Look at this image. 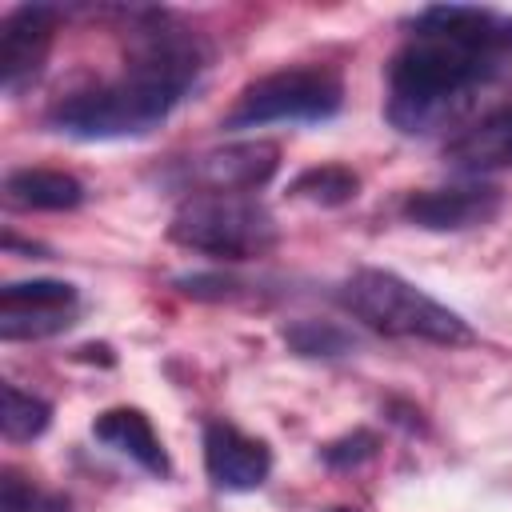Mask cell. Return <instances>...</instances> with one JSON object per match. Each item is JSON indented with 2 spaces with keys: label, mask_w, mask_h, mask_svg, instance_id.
Instances as JSON below:
<instances>
[{
  "label": "cell",
  "mask_w": 512,
  "mask_h": 512,
  "mask_svg": "<svg viewBox=\"0 0 512 512\" xmlns=\"http://www.w3.org/2000/svg\"><path fill=\"white\" fill-rule=\"evenodd\" d=\"M512 68V16L476 4H432L388 64V120L416 136L452 120L468 96Z\"/></svg>",
  "instance_id": "obj_1"
},
{
  "label": "cell",
  "mask_w": 512,
  "mask_h": 512,
  "mask_svg": "<svg viewBox=\"0 0 512 512\" xmlns=\"http://www.w3.org/2000/svg\"><path fill=\"white\" fill-rule=\"evenodd\" d=\"M280 336L296 356H344L352 348V332L332 320H296Z\"/></svg>",
  "instance_id": "obj_16"
},
{
  "label": "cell",
  "mask_w": 512,
  "mask_h": 512,
  "mask_svg": "<svg viewBox=\"0 0 512 512\" xmlns=\"http://www.w3.org/2000/svg\"><path fill=\"white\" fill-rule=\"evenodd\" d=\"M344 104V84L332 68L304 64L252 80L224 116V128H264L296 120H328Z\"/></svg>",
  "instance_id": "obj_5"
},
{
  "label": "cell",
  "mask_w": 512,
  "mask_h": 512,
  "mask_svg": "<svg viewBox=\"0 0 512 512\" xmlns=\"http://www.w3.org/2000/svg\"><path fill=\"white\" fill-rule=\"evenodd\" d=\"M328 512H356V508H328Z\"/></svg>",
  "instance_id": "obj_20"
},
{
  "label": "cell",
  "mask_w": 512,
  "mask_h": 512,
  "mask_svg": "<svg viewBox=\"0 0 512 512\" xmlns=\"http://www.w3.org/2000/svg\"><path fill=\"white\" fill-rule=\"evenodd\" d=\"M180 288L188 292V296H196V300H224V296H232L236 292V280L232 276H208V272H196V276H184L180 280Z\"/></svg>",
  "instance_id": "obj_19"
},
{
  "label": "cell",
  "mask_w": 512,
  "mask_h": 512,
  "mask_svg": "<svg viewBox=\"0 0 512 512\" xmlns=\"http://www.w3.org/2000/svg\"><path fill=\"white\" fill-rule=\"evenodd\" d=\"M344 308L364 320L372 332L404 336V340H428V344H472V328L460 312L432 300L424 288L408 284L404 276L388 268H360L344 284Z\"/></svg>",
  "instance_id": "obj_3"
},
{
  "label": "cell",
  "mask_w": 512,
  "mask_h": 512,
  "mask_svg": "<svg viewBox=\"0 0 512 512\" xmlns=\"http://www.w3.org/2000/svg\"><path fill=\"white\" fill-rule=\"evenodd\" d=\"M376 444H380V440H376L368 428H356V432H348V436L324 444L320 456H324V464H332V468H356V464H364V460L376 456Z\"/></svg>",
  "instance_id": "obj_18"
},
{
  "label": "cell",
  "mask_w": 512,
  "mask_h": 512,
  "mask_svg": "<svg viewBox=\"0 0 512 512\" xmlns=\"http://www.w3.org/2000/svg\"><path fill=\"white\" fill-rule=\"evenodd\" d=\"M204 472L224 492H252L272 472V452L264 440L240 432L236 424L208 420L204 424Z\"/></svg>",
  "instance_id": "obj_9"
},
{
  "label": "cell",
  "mask_w": 512,
  "mask_h": 512,
  "mask_svg": "<svg viewBox=\"0 0 512 512\" xmlns=\"http://www.w3.org/2000/svg\"><path fill=\"white\" fill-rule=\"evenodd\" d=\"M0 512H72V504L56 492H44L36 488L32 480L16 476V472H4L0 480Z\"/></svg>",
  "instance_id": "obj_17"
},
{
  "label": "cell",
  "mask_w": 512,
  "mask_h": 512,
  "mask_svg": "<svg viewBox=\"0 0 512 512\" xmlns=\"http://www.w3.org/2000/svg\"><path fill=\"white\" fill-rule=\"evenodd\" d=\"M500 212V188L488 184H456V188H420L408 192L400 216L424 232H460L488 224Z\"/></svg>",
  "instance_id": "obj_8"
},
{
  "label": "cell",
  "mask_w": 512,
  "mask_h": 512,
  "mask_svg": "<svg viewBox=\"0 0 512 512\" xmlns=\"http://www.w3.org/2000/svg\"><path fill=\"white\" fill-rule=\"evenodd\" d=\"M80 296L68 280H12L0 292V340H44L76 320Z\"/></svg>",
  "instance_id": "obj_6"
},
{
  "label": "cell",
  "mask_w": 512,
  "mask_h": 512,
  "mask_svg": "<svg viewBox=\"0 0 512 512\" xmlns=\"http://www.w3.org/2000/svg\"><path fill=\"white\" fill-rule=\"evenodd\" d=\"M60 8L52 4H20L0 24V88L20 96L44 68L56 40Z\"/></svg>",
  "instance_id": "obj_7"
},
{
  "label": "cell",
  "mask_w": 512,
  "mask_h": 512,
  "mask_svg": "<svg viewBox=\"0 0 512 512\" xmlns=\"http://www.w3.org/2000/svg\"><path fill=\"white\" fill-rule=\"evenodd\" d=\"M0 400H4V408H0V432H4V440L24 444V440H36V436L48 432V424H52V404H48L44 396L24 392V388H16V384H4V388H0Z\"/></svg>",
  "instance_id": "obj_15"
},
{
  "label": "cell",
  "mask_w": 512,
  "mask_h": 512,
  "mask_svg": "<svg viewBox=\"0 0 512 512\" xmlns=\"http://www.w3.org/2000/svg\"><path fill=\"white\" fill-rule=\"evenodd\" d=\"M92 436L100 444H108L112 452L128 456L132 464H140L148 476H160L164 480L172 472V460H168V452H164L152 420L140 408H108V412H100L92 420Z\"/></svg>",
  "instance_id": "obj_11"
},
{
  "label": "cell",
  "mask_w": 512,
  "mask_h": 512,
  "mask_svg": "<svg viewBox=\"0 0 512 512\" xmlns=\"http://www.w3.org/2000/svg\"><path fill=\"white\" fill-rule=\"evenodd\" d=\"M204 64L200 40L168 16H144L120 76L68 92L48 108V128L76 140H124L152 132L192 88Z\"/></svg>",
  "instance_id": "obj_2"
},
{
  "label": "cell",
  "mask_w": 512,
  "mask_h": 512,
  "mask_svg": "<svg viewBox=\"0 0 512 512\" xmlns=\"http://www.w3.org/2000/svg\"><path fill=\"white\" fill-rule=\"evenodd\" d=\"M280 164V148L272 140H236L212 148L188 164V176L200 192H256L272 180Z\"/></svg>",
  "instance_id": "obj_10"
},
{
  "label": "cell",
  "mask_w": 512,
  "mask_h": 512,
  "mask_svg": "<svg viewBox=\"0 0 512 512\" xmlns=\"http://www.w3.org/2000/svg\"><path fill=\"white\" fill-rule=\"evenodd\" d=\"M448 164L460 172H492V168H512V104L492 108L476 124H468L448 148Z\"/></svg>",
  "instance_id": "obj_12"
},
{
  "label": "cell",
  "mask_w": 512,
  "mask_h": 512,
  "mask_svg": "<svg viewBox=\"0 0 512 512\" xmlns=\"http://www.w3.org/2000/svg\"><path fill=\"white\" fill-rule=\"evenodd\" d=\"M356 192H360V176L344 164H312L288 184V196L320 204V208H340L356 200Z\"/></svg>",
  "instance_id": "obj_14"
},
{
  "label": "cell",
  "mask_w": 512,
  "mask_h": 512,
  "mask_svg": "<svg viewBox=\"0 0 512 512\" xmlns=\"http://www.w3.org/2000/svg\"><path fill=\"white\" fill-rule=\"evenodd\" d=\"M168 240L216 260H252L276 244V220L248 192H196L172 212Z\"/></svg>",
  "instance_id": "obj_4"
},
{
  "label": "cell",
  "mask_w": 512,
  "mask_h": 512,
  "mask_svg": "<svg viewBox=\"0 0 512 512\" xmlns=\"http://www.w3.org/2000/svg\"><path fill=\"white\" fill-rule=\"evenodd\" d=\"M4 200L24 212H68L84 200V184L60 168H16L4 176Z\"/></svg>",
  "instance_id": "obj_13"
}]
</instances>
